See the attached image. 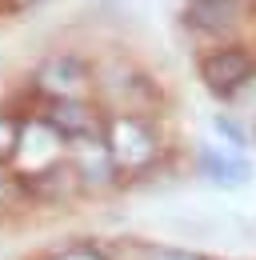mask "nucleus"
Instances as JSON below:
<instances>
[{"mask_svg": "<svg viewBox=\"0 0 256 260\" xmlns=\"http://www.w3.org/2000/svg\"><path fill=\"white\" fill-rule=\"evenodd\" d=\"M40 260H112V248L104 240H68V244L48 248Z\"/></svg>", "mask_w": 256, "mask_h": 260, "instance_id": "11", "label": "nucleus"}, {"mask_svg": "<svg viewBox=\"0 0 256 260\" xmlns=\"http://www.w3.org/2000/svg\"><path fill=\"white\" fill-rule=\"evenodd\" d=\"M52 100H96V64L88 48L60 44L32 60L24 72V104Z\"/></svg>", "mask_w": 256, "mask_h": 260, "instance_id": "2", "label": "nucleus"}, {"mask_svg": "<svg viewBox=\"0 0 256 260\" xmlns=\"http://www.w3.org/2000/svg\"><path fill=\"white\" fill-rule=\"evenodd\" d=\"M60 164H68V140H64L32 104H24L16 152H12V160H8L12 176H16V180H36V176H44V172H56Z\"/></svg>", "mask_w": 256, "mask_h": 260, "instance_id": "6", "label": "nucleus"}, {"mask_svg": "<svg viewBox=\"0 0 256 260\" xmlns=\"http://www.w3.org/2000/svg\"><path fill=\"white\" fill-rule=\"evenodd\" d=\"M176 24L196 48L256 40V0H176Z\"/></svg>", "mask_w": 256, "mask_h": 260, "instance_id": "5", "label": "nucleus"}, {"mask_svg": "<svg viewBox=\"0 0 256 260\" xmlns=\"http://www.w3.org/2000/svg\"><path fill=\"white\" fill-rule=\"evenodd\" d=\"M96 104L104 112H160V80L128 52H92Z\"/></svg>", "mask_w": 256, "mask_h": 260, "instance_id": "3", "label": "nucleus"}, {"mask_svg": "<svg viewBox=\"0 0 256 260\" xmlns=\"http://www.w3.org/2000/svg\"><path fill=\"white\" fill-rule=\"evenodd\" d=\"M68 172H72V180H76L80 200H104V196H112V192L124 188L116 164H112V156H108L104 132L68 144Z\"/></svg>", "mask_w": 256, "mask_h": 260, "instance_id": "8", "label": "nucleus"}, {"mask_svg": "<svg viewBox=\"0 0 256 260\" xmlns=\"http://www.w3.org/2000/svg\"><path fill=\"white\" fill-rule=\"evenodd\" d=\"M208 260H236V256H208Z\"/></svg>", "mask_w": 256, "mask_h": 260, "instance_id": "15", "label": "nucleus"}, {"mask_svg": "<svg viewBox=\"0 0 256 260\" xmlns=\"http://www.w3.org/2000/svg\"><path fill=\"white\" fill-rule=\"evenodd\" d=\"M32 4H40V0H4L8 12H24V8H32Z\"/></svg>", "mask_w": 256, "mask_h": 260, "instance_id": "14", "label": "nucleus"}, {"mask_svg": "<svg viewBox=\"0 0 256 260\" xmlns=\"http://www.w3.org/2000/svg\"><path fill=\"white\" fill-rule=\"evenodd\" d=\"M192 72L220 108H236L244 92L256 84V40H228V44L196 48Z\"/></svg>", "mask_w": 256, "mask_h": 260, "instance_id": "4", "label": "nucleus"}, {"mask_svg": "<svg viewBox=\"0 0 256 260\" xmlns=\"http://www.w3.org/2000/svg\"><path fill=\"white\" fill-rule=\"evenodd\" d=\"M144 260H208V252H196L184 244H152L144 240Z\"/></svg>", "mask_w": 256, "mask_h": 260, "instance_id": "13", "label": "nucleus"}, {"mask_svg": "<svg viewBox=\"0 0 256 260\" xmlns=\"http://www.w3.org/2000/svg\"><path fill=\"white\" fill-rule=\"evenodd\" d=\"M208 132L224 148H236V152H252L256 148V124L248 116H240L236 108H216L208 116Z\"/></svg>", "mask_w": 256, "mask_h": 260, "instance_id": "10", "label": "nucleus"}, {"mask_svg": "<svg viewBox=\"0 0 256 260\" xmlns=\"http://www.w3.org/2000/svg\"><path fill=\"white\" fill-rule=\"evenodd\" d=\"M188 172L196 176V180H204L208 188H216V192H240V188L252 184V176H256L248 152L224 148V144H216L212 136L200 140V144H192Z\"/></svg>", "mask_w": 256, "mask_h": 260, "instance_id": "7", "label": "nucleus"}, {"mask_svg": "<svg viewBox=\"0 0 256 260\" xmlns=\"http://www.w3.org/2000/svg\"><path fill=\"white\" fill-rule=\"evenodd\" d=\"M20 116H24V104H8V100H0V164H8V160H12V152H16Z\"/></svg>", "mask_w": 256, "mask_h": 260, "instance_id": "12", "label": "nucleus"}, {"mask_svg": "<svg viewBox=\"0 0 256 260\" xmlns=\"http://www.w3.org/2000/svg\"><path fill=\"white\" fill-rule=\"evenodd\" d=\"M104 144L124 184L152 180L172 160V140L160 112H104Z\"/></svg>", "mask_w": 256, "mask_h": 260, "instance_id": "1", "label": "nucleus"}, {"mask_svg": "<svg viewBox=\"0 0 256 260\" xmlns=\"http://www.w3.org/2000/svg\"><path fill=\"white\" fill-rule=\"evenodd\" d=\"M32 108L60 132L68 144L104 132V108L96 100H52V104H32Z\"/></svg>", "mask_w": 256, "mask_h": 260, "instance_id": "9", "label": "nucleus"}]
</instances>
